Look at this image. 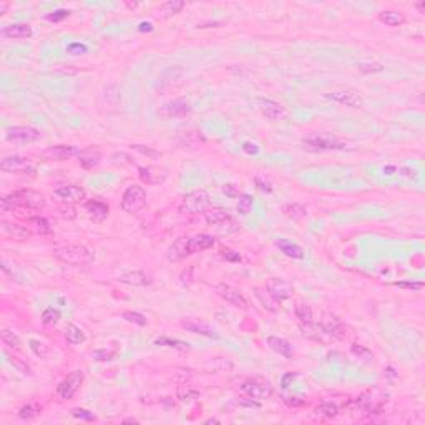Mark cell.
I'll return each instance as SVG.
<instances>
[{
  "instance_id": "9a60e30c",
  "label": "cell",
  "mask_w": 425,
  "mask_h": 425,
  "mask_svg": "<svg viewBox=\"0 0 425 425\" xmlns=\"http://www.w3.org/2000/svg\"><path fill=\"white\" fill-rule=\"evenodd\" d=\"M266 289L269 296L276 301V302H281V301H286L293 296V284L291 282H287L284 279H279V278H271L266 282Z\"/></svg>"
},
{
  "instance_id": "f546056e",
  "label": "cell",
  "mask_w": 425,
  "mask_h": 425,
  "mask_svg": "<svg viewBox=\"0 0 425 425\" xmlns=\"http://www.w3.org/2000/svg\"><path fill=\"white\" fill-rule=\"evenodd\" d=\"M140 178H141V181L146 184H156L165 179V173L160 175V170L146 166V168H140Z\"/></svg>"
},
{
  "instance_id": "60d3db41",
  "label": "cell",
  "mask_w": 425,
  "mask_h": 425,
  "mask_svg": "<svg viewBox=\"0 0 425 425\" xmlns=\"http://www.w3.org/2000/svg\"><path fill=\"white\" fill-rule=\"evenodd\" d=\"M2 340H4L5 346H9V347H12V349H15V351H18L22 347L20 337H18L15 332H12L9 329H4L2 331Z\"/></svg>"
},
{
  "instance_id": "681fc988",
  "label": "cell",
  "mask_w": 425,
  "mask_h": 425,
  "mask_svg": "<svg viewBox=\"0 0 425 425\" xmlns=\"http://www.w3.org/2000/svg\"><path fill=\"white\" fill-rule=\"evenodd\" d=\"M70 412H72L73 417L80 418V420H95V415L87 409H72Z\"/></svg>"
},
{
  "instance_id": "9c48e42d",
  "label": "cell",
  "mask_w": 425,
  "mask_h": 425,
  "mask_svg": "<svg viewBox=\"0 0 425 425\" xmlns=\"http://www.w3.org/2000/svg\"><path fill=\"white\" fill-rule=\"evenodd\" d=\"M85 196H87V191L82 186H76V184H60L51 191V198L55 201L67 203V204L80 203L85 199Z\"/></svg>"
},
{
  "instance_id": "f1b7e54d",
  "label": "cell",
  "mask_w": 425,
  "mask_h": 425,
  "mask_svg": "<svg viewBox=\"0 0 425 425\" xmlns=\"http://www.w3.org/2000/svg\"><path fill=\"white\" fill-rule=\"evenodd\" d=\"M379 20L390 27H399L405 22V15L399 10H384L379 14Z\"/></svg>"
},
{
  "instance_id": "52a82bcc",
  "label": "cell",
  "mask_w": 425,
  "mask_h": 425,
  "mask_svg": "<svg viewBox=\"0 0 425 425\" xmlns=\"http://www.w3.org/2000/svg\"><path fill=\"white\" fill-rule=\"evenodd\" d=\"M241 390L249 399H256V401H266V399H271L274 394L271 382L261 377H253L244 381L241 384Z\"/></svg>"
},
{
  "instance_id": "8992f818",
  "label": "cell",
  "mask_w": 425,
  "mask_h": 425,
  "mask_svg": "<svg viewBox=\"0 0 425 425\" xmlns=\"http://www.w3.org/2000/svg\"><path fill=\"white\" fill-rule=\"evenodd\" d=\"M209 206V196L204 190H196L188 193L179 204V213L183 215H199L204 213Z\"/></svg>"
},
{
  "instance_id": "9f6ffc18",
  "label": "cell",
  "mask_w": 425,
  "mask_h": 425,
  "mask_svg": "<svg viewBox=\"0 0 425 425\" xmlns=\"http://www.w3.org/2000/svg\"><path fill=\"white\" fill-rule=\"evenodd\" d=\"M284 402L289 407H301V405L306 404L304 399H298V397H284Z\"/></svg>"
},
{
  "instance_id": "3957f363",
  "label": "cell",
  "mask_w": 425,
  "mask_h": 425,
  "mask_svg": "<svg viewBox=\"0 0 425 425\" xmlns=\"http://www.w3.org/2000/svg\"><path fill=\"white\" fill-rule=\"evenodd\" d=\"M302 145L309 151H329V150H344L347 146V141L334 133L314 131L302 140Z\"/></svg>"
},
{
  "instance_id": "003e7915",
  "label": "cell",
  "mask_w": 425,
  "mask_h": 425,
  "mask_svg": "<svg viewBox=\"0 0 425 425\" xmlns=\"http://www.w3.org/2000/svg\"><path fill=\"white\" fill-rule=\"evenodd\" d=\"M387 376H389V377H394V376H395V374H394V369H392V367H389V369H387Z\"/></svg>"
},
{
  "instance_id": "8fae6325",
  "label": "cell",
  "mask_w": 425,
  "mask_h": 425,
  "mask_svg": "<svg viewBox=\"0 0 425 425\" xmlns=\"http://www.w3.org/2000/svg\"><path fill=\"white\" fill-rule=\"evenodd\" d=\"M7 141H12V143H34V141L42 138V133L37 130V128L32 126H14L9 128L7 135H5Z\"/></svg>"
},
{
  "instance_id": "d590c367",
  "label": "cell",
  "mask_w": 425,
  "mask_h": 425,
  "mask_svg": "<svg viewBox=\"0 0 425 425\" xmlns=\"http://www.w3.org/2000/svg\"><path fill=\"white\" fill-rule=\"evenodd\" d=\"M282 213H284L287 218H291V220H302V218H306V208L298 203L286 204L284 208H282Z\"/></svg>"
},
{
  "instance_id": "f907efd6",
  "label": "cell",
  "mask_w": 425,
  "mask_h": 425,
  "mask_svg": "<svg viewBox=\"0 0 425 425\" xmlns=\"http://www.w3.org/2000/svg\"><path fill=\"white\" fill-rule=\"evenodd\" d=\"M67 51H68L70 55H83V54H87L88 48H87V45L75 42V43H70V45H68Z\"/></svg>"
},
{
  "instance_id": "44dd1931",
  "label": "cell",
  "mask_w": 425,
  "mask_h": 425,
  "mask_svg": "<svg viewBox=\"0 0 425 425\" xmlns=\"http://www.w3.org/2000/svg\"><path fill=\"white\" fill-rule=\"evenodd\" d=\"M188 253L195 254V253H203L206 249H211L215 246V237L209 234H196L193 237H188Z\"/></svg>"
},
{
  "instance_id": "e7e4bbea",
  "label": "cell",
  "mask_w": 425,
  "mask_h": 425,
  "mask_svg": "<svg viewBox=\"0 0 425 425\" xmlns=\"http://www.w3.org/2000/svg\"><path fill=\"white\" fill-rule=\"evenodd\" d=\"M417 9H418L420 14H425V2H418L417 4Z\"/></svg>"
},
{
  "instance_id": "ab89813d",
  "label": "cell",
  "mask_w": 425,
  "mask_h": 425,
  "mask_svg": "<svg viewBox=\"0 0 425 425\" xmlns=\"http://www.w3.org/2000/svg\"><path fill=\"white\" fill-rule=\"evenodd\" d=\"M156 346H166V347H173V349H179V351H188L190 344L183 342V340H176V339H170V337H160L154 340Z\"/></svg>"
},
{
  "instance_id": "ee69618b",
  "label": "cell",
  "mask_w": 425,
  "mask_h": 425,
  "mask_svg": "<svg viewBox=\"0 0 425 425\" xmlns=\"http://www.w3.org/2000/svg\"><path fill=\"white\" fill-rule=\"evenodd\" d=\"M251 208H253V196H249V195L240 196V201H237V213L243 216H246V215H249Z\"/></svg>"
},
{
  "instance_id": "f6af8a7d",
  "label": "cell",
  "mask_w": 425,
  "mask_h": 425,
  "mask_svg": "<svg viewBox=\"0 0 425 425\" xmlns=\"http://www.w3.org/2000/svg\"><path fill=\"white\" fill-rule=\"evenodd\" d=\"M123 319L128 321V323H131V324H137L140 327H145L146 326V317L143 314H140V312H133V311H125L123 312Z\"/></svg>"
},
{
  "instance_id": "603a6c76",
  "label": "cell",
  "mask_w": 425,
  "mask_h": 425,
  "mask_svg": "<svg viewBox=\"0 0 425 425\" xmlns=\"http://www.w3.org/2000/svg\"><path fill=\"white\" fill-rule=\"evenodd\" d=\"M85 209L88 211L90 218L96 223H101L105 218L108 216V204L100 201V199H90V201L85 204Z\"/></svg>"
},
{
  "instance_id": "7bdbcfd3",
  "label": "cell",
  "mask_w": 425,
  "mask_h": 425,
  "mask_svg": "<svg viewBox=\"0 0 425 425\" xmlns=\"http://www.w3.org/2000/svg\"><path fill=\"white\" fill-rule=\"evenodd\" d=\"M30 349L34 351V354L37 357H40V359H47L50 356V349H48V346L47 344H43L40 342V340H37V339H30Z\"/></svg>"
},
{
  "instance_id": "5b68a950",
  "label": "cell",
  "mask_w": 425,
  "mask_h": 425,
  "mask_svg": "<svg viewBox=\"0 0 425 425\" xmlns=\"http://www.w3.org/2000/svg\"><path fill=\"white\" fill-rule=\"evenodd\" d=\"M146 206V191L140 184H130L121 196V209L126 215H137Z\"/></svg>"
},
{
  "instance_id": "c3c4849f",
  "label": "cell",
  "mask_w": 425,
  "mask_h": 425,
  "mask_svg": "<svg viewBox=\"0 0 425 425\" xmlns=\"http://www.w3.org/2000/svg\"><path fill=\"white\" fill-rule=\"evenodd\" d=\"M7 357H9V362L12 364L15 367V369H18L22 372V374H25V376H32V370H30V367L25 364V362H22L20 359H17V357H10L9 354H7Z\"/></svg>"
},
{
  "instance_id": "680465c9",
  "label": "cell",
  "mask_w": 425,
  "mask_h": 425,
  "mask_svg": "<svg viewBox=\"0 0 425 425\" xmlns=\"http://www.w3.org/2000/svg\"><path fill=\"white\" fill-rule=\"evenodd\" d=\"M296 377H298V374H296V372H289V374H286L284 377H282L281 387H282V389H287V387H289V382L294 381Z\"/></svg>"
},
{
  "instance_id": "03108f58",
  "label": "cell",
  "mask_w": 425,
  "mask_h": 425,
  "mask_svg": "<svg viewBox=\"0 0 425 425\" xmlns=\"http://www.w3.org/2000/svg\"><path fill=\"white\" fill-rule=\"evenodd\" d=\"M7 9H9V4H5V2L0 4V14H5V12H7Z\"/></svg>"
},
{
  "instance_id": "bcb514c9",
  "label": "cell",
  "mask_w": 425,
  "mask_h": 425,
  "mask_svg": "<svg viewBox=\"0 0 425 425\" xmlns=\"http://www.w3.org/2000/svg\"><path fill=\"white\" fill-rule=\"evenodd\" d=\"M357 68L362 73H376V72H382L384 67L377 62H360L357 63Z\"/></svg>"
},
{
  "instance_id": "277c9868",
  "label": "cell",
  "mask_w": 425,
  "mask_h": 425,
  "mask_svg": "<svg viewBox=\"0 0 425 425\" xmlns=\"http://www.w3.org/2000/svg\"><path fill=\"white\" fill-rule=\"evenodd\" d=\"M204 218H206L208 226L215 229V233H218V234H223V236L233 234L240 229V224H237L234 218L224 209L215 208L208 213H204Z\"/></svg>"
},
{
  "instance_id": "4316f807",
  "label": "cell",
  "mask_w": 425,
  "mask_h": 425,
  "mask_svg": "<svg viewBox=\"0 0 425 425\" xmlns=\"http://www.w3.org/2000/svg\"><path fill=\"white\" fill-rule=\"evenodd\" d=\"M268 346L271 347L274 352H278L279 356L286 357V359H291L293 357V346L287 342L286 339L278 337V336H269L268 337Z\"/></svg>"
},
{
  "instance_id": "2e32d148",
  "label": "cell",
  "mask_w": 425,
  "mask_h": 425,
  "mask_svg": "<svg viewBox=\"0 0 425 425\" xmlns=\"http://www.w3.org/2000/svg\"><path fill=\"white\" fill-rule=\"evenodd\" d=\"M191 112V105L190 101L186 100H175V101H170L163 105L160 108V117H163L166 120H171V118H181L186 117Z\"/></svg>"
},
{
  "instance_id": "4fadbf2b",
  "label": "cell",
  "mask_w": 425,
  "mask_h": 425,
  "mask_svg": "<svg viewBox=\"0 0 425 425\" xmlns=\"http://www.w3.org/2000/svg\"><path fill=\"white\" fill-rule=\"evenodd\" d=\"M0 168L4 171L18 173V175H32L35 171V166L30 163V160L22 156H5L0 162Z\"/></svg>"
},
{
  "instance_id": "f35d334b",
  "label": "cell",
  "mask_w": 425,
  "mask_h": 425,
  "mask_svg": "<svg viewBox=\"0 0 425 425\" xmlns=\"http://www.w3.org/2000/svg\"><path fill=\"white\" fill-rule=\"evenodd\" d=\"M315 414L317 415H323V417H327V418H332V417H336L339 414V407L334 402H324V404H321L315 407Z\"/></svg>"
},
{
  "instance_id": "5bb4252c",
  "label": "cell",
  "mask_w": 425,
  "mask_h": 425,
  "mask_svg": "<svg viewBox=\"0 0 425 425\" xmlns=\"http://www.w3.org/2000/svg\"><path fill=\"white\" fill-rule=\"evenodd\" d=\"M120 103V88L117 83L103 87L98 95V105L103 112H115Z\"/></svg>"
},
{
  "instance_id": "d6a6232c",
  "label": "cell",
  "mask_w": 425,
  "mask_h": 425,
  "mask_svg": "<svg viewBox=\"0 0 425 425\" xmlns=\"http://www.w3.org/2000/svg\"><path fill=\"white\" fill-rule=\"evenodd\" d=\"M65 339H67V342L68 344H72V346H76V344H82V342H85V334H83V331L80 329L78 326H75V324H70L67 327V331H65Z\"/></svg>"
},
{
  "instance_id": "ba28073f",
  "label": "cell",
  "mask_w": 425,
  "mask_h": 425,
  "mask_svg": "<svg viewBox=\"0 0 425 425\" xmlns=\"http://www.w3.org/2000/svg\"><path fill=\"white\" fill-rule=\"evenodd\" d=\"M385 401H387V399H385V394H382V392L369 390V392H364V394L357 397L356 401H352V405L356 409L365 412V414H376V412L382 410V405Z\"/></svg>"
},
{
  "instance_id": "6125c7cd",
  "label": "cell",
  "mask_w": 425,
  "mask_h": 425,
  "mask_svg": "<svg viewBox=\"0 0 425 425\" xmlns=\"http://www.w3.org/2000/svg\"><path fill=\"white\" fill-rule=\"evenodd\" d=\"M138 30H140V32H151V30H153V25H151L150 22H141Z\"/></svg>"
},
{
  "instance_id": "db71d44e",
  "label": "cell",
  "mask_w": 425,
  "mask_h": 425,
  "mask_svg": "<svg viewBox=\"0 0 425 425\" xmlns=\"http://www.w3.org/2000/svg\"><path fill=\"white\" fill-rule=\"evenodd\" d=\"M221 256L224 257V259H228V261H241V256L240 253H234V251H231V249H223L221 251Z\"/></svg>"
},
{
  "instance_id": "816d5d0a",
  "label": "cell",
  "mask_w": 425,
  "mask_h": 425,
  "mask_svg": "<svg viewBox=\"0 0 425 425\" xmlns=\"http://www.w3.org/2000/svg\"><path fill=\"white\" fill-rule=\"evenodd\" d=\"M70 15V12L65 10V9H59V10H55V12H51V14L47 15V20L48 22H60L63 20V18H67Z\"/></svg>"
},
{
  "instance_id": "e575fe53",
  "label": "cell",
  "mask_w": 425,
  "mask_h": 425,
  "mask_svg": "<svg viewBox=\"0 0 425 425\" xmlns=\"http://www.w3.org/2000/svg\"><path fill=\"white\" fill-rule=\"evenodd\" d=\"M296 317L301 321V324H311L312 323V309L309 304H304V302H299L296 304Z\"/></svg>"
},
{
  "instance_id": "6f0895ef",
  "label": "cell",
  "mask_w": 425,
  "mask_h": 425,
  "mask_svg": "<svg viewBox=\"0 0 425 425\" xmlns=\"http://www.w3.org/2000/svg\"><path fill=\"white\" fill-rule=\"evenodd\" d=\"M256 184H257V188H259L261 191H266V193H271L273 191L271 184H269L268 181H262L261 176H256Z\"/></svg>"
},
{
  "instance_id": "b9f144b4",
  "label": "cell",
  "mask_w": 425,
  "mask_h": 425,
  "mask_svg": "<svg viewBox=\"0 0 425 425\" xmlns=\"http://www.w3.org/2000/svg\"><path fill=\"white\" fill-rule=\"evenodd\" d=\"M62 317V312L59 309H54V307H47L45 311L42 312V323L47 324V326H54L60 321Z\"/></svg>"
},
{
  "instance_id": "836d02e7",
  "label": "cell",
  "mask_w": 425,
  "mask_h": 425,
  "mask_svg": "<svg viewBox=\"0 0 425 425\" xmlns=\"http://www.w3.org/2000/svg\"><path fill=\"white\" fill-rule=\"evenodd\" d=\"M351 352H352L357 359L362 360V362H365V364H370L372 360H374V354H372V351L367 349L365 346L357 344V342H354V344L351 346Z\"/></svg>"
},
{
  "instance_id": "7dc6e473",
  "label": "cell",
  "mask_w": 425,
  "mask_h": 425,
  "mask_svg": "<svg viewBox=\"0 0 425 425\" xmlns=\"http://www.w3.org/2000/svg\"><path fill=\"white\" fill-rule=\"evenodd\" d=\"M30 223L34 224L35 229H37L40 234H48V233H51L50 223H48L47 220H45V218H38V216H37V218H32Z\"/></svg>"
},
{
  "instance_id": "1f68e13d",
  "label": "cell",
  "mask_w": 425,
  "mask_h": 425,
  "mask_svg": "<svg viewBox=\"0 0 425 425\" xmlns=\"http://www.w3.org/2000/svg\"><path fill=\"white\" fill-rule=\"evenodd\" d=\"M100 158H101V154L93 150H82V153L78 154V162L82 166H85V168L96 166L100 163Z\"/></svg>"
},
{
  "instance_id": "be15d7a7",
  "label": "cell",
  "mask_w": 425,
  "mask_h": 425,
  "mask_svg": "<svg viewBox=\"0 0 425 425\" xmlns=\"http://www.w3.org/2000/svg\"><path fill=\"white\" fill-rule=\"evenodd\" d=\"M224 193H228L229 196H234V195H236V188H234V184H226V186H224Z\"/></svg>"
},
{
  "instance_id": "6da1fadb",
  "label": "cell",
  "mask_w": 425,
  "mask_h": 425,
  "mask_svg": "<svg viewBox=\"0 0 425 425\" xmlns=\"http://www.w3.org/2000/svg\"><path fill=\"white\" fill-rule=\"evenodd\" d=\"M45 203H47L45 201V196L40 191H35V190L14 191L0 199V206H2L4 211H14L18 208L38 211L45 208Z\"/></svg>"
},
{
  "instance_id": "cb8c5ba5",
  "label": "cell",
  "mask_w": 425,
  "mask_h": 425,
  "mask_svg": "<svg viewBox=\"0 0 425 425\" xmlns=\"http://www.w3.org/2000/svg\"><path fill=\"white\" fill-rule=\"evenodd\" d=\"M276 246L281 249V253H284L287 257H293V259H302L304 257V249L299 244L286 240V237H278L276 240Z\"/></svg>"
},
{
  "instance_id": "74e56055",
  "label": "cell",
  "mask_w": 425,
  "mask_h": 425,
  "mask_svg": "<svg viewBox=\"0 0 425 425\" xmlns=\"http://www.w3.org/2000/svg\"><path fill=\"white\" fill-rule=\"evenodd\" d=\"M42 407L38 404H27L23 405V407L18 410V417L22 418V420H32V418H35L37 415H40Z\"/></svg>"
},
{
  "instance_id": "30bf717a",
  "label": "cell",
  "mask_w": 425,
  "mask_h": 425,
  "mask_svg": "<svg viewBox=\"0 0 425 425\" xmlns=\"http://www.w3.org/2000/svg\"><path fill=\"white\" fill-rule=\"evenodd\" d=\"M82 382H83V372L73 370L72 374H68L59 385H57V394H59V397L63 399V401H70V399L76 394V390L80 389Z\"/></svg>"
},
{
  "instance_id": "83f0119b",
  "label": "cell",
  "mask_w": 425,
  "mask_h": 425,
  "mask_svg": "<svg viewBox=\"0 0 425 425\" xmlns=\"http://www.w3.org/2000/svg\"><path fill=\"white\" fill-rule=\"evenodd\" d=\"M118 281L123 282V284H130V286H148V284H151V278L150 276H146L143 271L125 273V274L120 276Z\"/></svg>"
},
{
  "instance_id": "7402d4cb",
  "label": "cell",
  "mask_w": 425,
  "mask_h": 425,
  "mask_svg": "<svg viewBox=\"0 0 425 425\" xmlns=\"http://www.w3.org/2000/svg\"><path fill=\"white\" fill-rule=\"evenodd\" d=\"M186 244H188V237H178V240L168 248V251H166V259L170 262H178V261L184 259L186 256H190L188 246H186Z\"/></svg>"
},
{
  "instance_id": "8d00e7d4",
  "label": "cell",
  "mask_w": 425,
  "mask_h": 425,
  "mask_svg": "<svg viewBox=\"0 0 425 425\" xmlns=\"http://www.w3.org/2000/svg\"><path fill=\"white\" fill-rule=\"evenodd\" d=\"M183 7H184V2H181V0H170V2H165L158 12L163 14V17H170V15L179 14V10Z\"/></svg>"
},
{
  "instance_id": "d4e9b609",
  "label": "cell",
  "mask_w": 425,
  "mask_h": 425,
  "mask_svg": "<svg viewBox=\"0 0 425 425\" xmlns=\"http://www.w3.org/2000/svg\"><path fill=\"white\" fill-rule=\"evenodd\" d=\"M183 327L190 332L201 334V336L211 337V339H220V334H218V331L215 329V327H211V326L204 324V323H198V321H184Z\"/></svg>"
},
{
  "instance_id": "484cf974",
  "label": "cell",
  "mask_w": 425,
  "mask_h": 425,
  "mask_svg": "<svg viewBox=\"0 0 425 425\" xmlns=\"http://www.w3.org/2000/svg\"><path fill=\"white\" fill-rule=\"evenodd\" d=\"M34 34V30L29 23H12L2 29V35L7 38H29Z\"/></svg>"
},
{
  "instance_id": "7a4b0ae2",
  "label": "cell",
  "mask_w": 425,
  "mask_h": 425,
  "mask_svg": "<svg viewBox=\"0 0 425 425\" xmlns=\"http://www.w3.org/2000/svg\"><path fill=\"white\" fill-rule=\"evenodd\" d=\"M54 256L68 266H87L93 262L95 254L83 244H63L54 249Z\"/></svg>"
},
{
  "instance_id": "f5cc1de1",
  "label": "cell",
  "mask_w": 425,
  "mask_h": 425,
  "mask_svg": "<svg viewBox=\"0 0 425 425\" xmlns=\"http://www.w3.org/2000/svg\"><path fill=\"white\" fill-rule=\"evenodd\" d=\"M117 356V352H108V351H95L93 357L98 362H108V360H113V357Z\"/></svg>"
},
{
  "instance_id": "11a10c76",
  "label": "cell",
  "mask_w": 425,
  "mask_h": 425,
  "mask_svg": "<svg viewBox=\"0 0 425 425\" xmlns=\"http://www.w3.org/2000/svg\"><path fill=\"white\" fill-rule=\"evenodd\" d=\"M397 287H404V289H414V291H420L423 287L422 282H395Z\"/></svg>"
},
{
  "instance_id": "91938a15",
  "label": "cell",
  "mask_w": 425,
  "mask_h": 425,
  "mask_svg": "<svg viewBox=\"0 0 425 425\" xmlns=\"http://www.w3.org/2000/svg\"><path fill=\"white\" fill-rule=\"evenodd\" d=\"M59 213H60L62 218H68V220H73V218H75V209L73 208H68V206H67V208H60Z\"/></svg>"
},
{
  "instance_id": "94428289",
  "label": "cell",
  "mask_w": 425,
  "mask_h": 425,
  "mask_svg": "<svg viewBox=\"0 0 425 425\" xmlns=\"http://www.w3.org/2000/svg\"><path fill=\"white\" fill-rule=\"evenodd\" d=\"M243 150L246 151V153H249V154H256L257 151H259V148H257L254 143H244L243 145Z\"/></svg>"
},
{
  "instance_id": "ac0fdd59",
  "label": "cell",
  "mask_w": 425,
  "mask_h": 425,
  "mask_svg": "<svg viewBox=\"0 0 425 425\" xmlns=\"http://www.w3.org/2000/svg\"><path fill=\"white\" fill-rule=\"evenodd\" d=\"M0 231H2L4 236L12 237L15 241H29L32 237V231L25 226H20V224L15 223H9V221H2L0 223Z\"/></svg>"
},
{
  "instance_id": "e0dca14e",
  "label": "cell",
  "mask_w": 425,
  "mask_h": 425,
  "mask_svg": "<svg viewBox=\"0 0 425 425\" xmlns=\"http://www.w3.org/2000/svg\"><path fill=\"white\" fill-rule=\"evenodd\" d=\"M326 98H329V100L336 101V103H340V105L351 107V108H360V107H364L362 96H360L357 92H354V90H340V92L327 93Z\"/></svg>"
},
{
  "instance_id": "ffe728a7",
  "label": "cell",
  "mask_w": 425,
  "mask_h": 425,
  "mask_svg": "<svg viewBox=\"0 0 425 425\" xmlns=\"http://www.w3.org/2000/svg\"><path fill=\"white\" fill-rule=\"evenodd\" d=\"M82 153V148L73 146V145H59V146H51L45 151V156L50 160H55V162H63V160H68L72 156H78Z\"/></svg>"
},
{
  "instance_id": "4dcf8cb0",
  "label": "cell",
  "mask_w": 425,
  "mask_h": 425,
  "mask_svg": "<svg viewBox=\"0 0 425 425\" xmlns=\"http://www.w3.org/2000/svg\"><path fill=\"white\" fill-rule=\"evenodd\" d=\"M176 395H178V399L181 402H193V401H196V399L199 397V390L195 389L190 384H181L176 389Z\"/></svg>"
},
{
  "instance_id": "7c38bea8",
  "label": "cell",
  "mask_w": 425,
  "mask_h": 425,
  "mask_svg": "<svg viewBox=\"0 0 425 425\" xmlns=\"http://www.w3.org/2000/svg\"><path fill=\"white\" fill-rule=\"evenodd\" d=\"M216 294L220 296L221 299H224L226 302H229L231 306L240 307V309H249V301L244 298V294L229 284H218L216 286Z\"/></svg>"
},
{
  "instance_id": "d6986e66",
  "label": "cell",
  "mask_w": 425,
  "mask_h": 425,
  "mask_svg": "<svg viewBox=\"0 0 425 425\" xmlns=\"http://www.w3.org/2000/svg\"><path fill=\"white\" fill-rule=\"evenodd\" d=\"M259 105H261V110L262 113L266 115L269 120L273 121H279V120H284L287 117V110L284 107L281 105V103L274 101V100H269V98H259Z\"/></svg>"
}]
</instances>
